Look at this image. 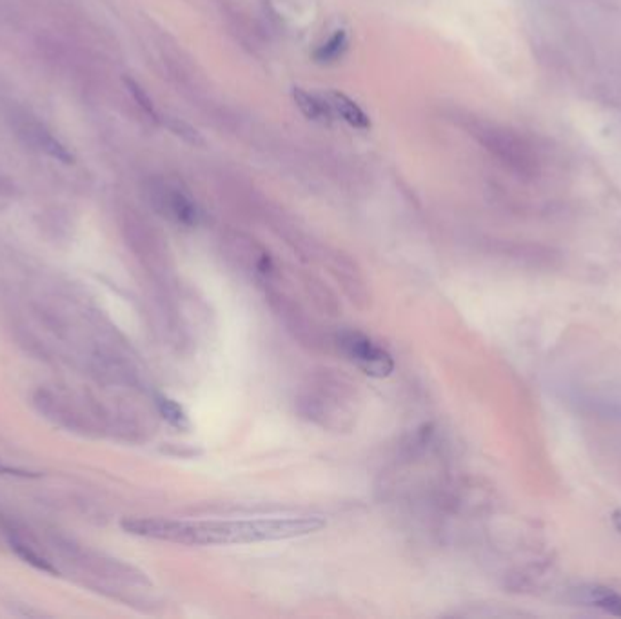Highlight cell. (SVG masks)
I'll list each match as a JSON object with an SVG mask.
<instances>
[{
  "mask_svg": "<svg viewBox=\"0 0 621 619\" xmlns=\"http://www.w3.org/2000/svg\"><path fill=\"white\" fill-rule=\"evenodd\" d=\"M326 527L318 516L249 518V520H169L130 518L122 521L128 534L169 541L180 545L215 547L246 545L260 541H280L315 534Z\"/></svg>",
  "mask_w": 621,
  "mask_h": 619,
  "instance_id": "6da1fadb",
  "label": "cell"
},
{
  "mask_svg": "<svg viewBox=\"0 0 621 619\" xmlns=\"http://www.w3.org/2000/svg\"><path fill=\"white\" fill-rule=\"evenodd\" d=\"M360 402V393L351 380L336 371L320 369L302 383L296 409L302 418L326 431L349 433L357 425Z\"/></svg>",
  "mask_w": 621,
  "mask_h": 619,
  "instance_id": "7a4b0ae2",
  "label": "cell"
},
{
  "mask_svg": "<svg viewBox=\"0 0 621 619\" xmlns=\"http://www.w3.org/2000/svg\"><path fill=\"white\" fill-rule=\"evenodd\" d=\"M334 343L340 353L367 376L387 378L395 371V360L391 353L360 331H340L334 336Z\"/></svg>",
  "mask_w": 621,
  "mask_h": 619,
  "instance_id": "3957f363",
  "label": "cell"
},
{
  "mask_svg": "<svg viewBox=\"0 0 621 619\" xmlns=\"http://www.w3.org/2000/svg\"><path fill=\"white\" fill-rule=\"evenodd\" d=\"M153 204L164 216L171 218L173 222L193 227L197 225L200 220V211L197 204L191 200L189 195L178 187L168 185V184H159L154 185L151 191Z\"/></svg>",
  "mask_w": 621,
  "mask_h": 619,
  "instance_id": "277c9868",
  "label": "cell"
},
{
  "mask_svg": "<svg viewBox=\"0 0 621 619\" xmlns=\"http://www.w3.org/2000/svg\"><path fill=\"white\" fill-rule=\"evenodd\" d=\"M13 128L17 131V135L31 147L41 149V151L48 153L50 157L62 161L66 164H69L73 161L67 149L51 135V131L44 124L38 122L35 117H31L29 113H26V111L15 113L13 114Z\"/></svg>",
  "mask_w": 621,
  "mask_h": 619,
  "instance_id": "5b68a950",
  "label": "cell"
},
{
  "mask_svg": "<svg viewBox=\"0 0 621 619\" xmlns=\"http://www.w3.org/2000/svg\"><path fill=\"white\" fill-rule=\"evenodd\" d=\"M35 405L48 419L60 425V427H66L71 431L88 429L86 419L71 407V404H67L66 400L59 398L53 393L38 391L35 396Z\"/></svg>",
  "mask_w": 621,
  "mask_h": 619,
  "instance_id": "8992f818",
  "label": "cell"
},
{
  "mask_svg": "<svg viewBox=\"0 0 621 619\" xmlns=\"http://www.w3.org/2000/svg\"><path fill=\"white\" fill-rule=\"evenodd\" d=\"M570 596L572 601L579 607L596 608L605 614L621 617V592H617L616 589L598 584H586L572 589Z\"/></svg>",
  "mask_w": 621,
  "mask_h": 619,
  "instance_id": "52a82bcc",
  "label": "cell"
},
{
  "mask_svg": "<svg viewBox=\"0 0 621 619\" xmlns=\"http://www.w3.org/2000/svg\"><path fill=\"white\" fill-rule=\"evenodd\" d=\"M324 98L333 113V117L336 114V117H340L343 122H347L349 126H353V128H358V129H367L371 126L369 117L364 113V109L355 100L349 98L347 95L331 91Z\"/></svg>",
  "mask_w": 621,
  "mask_h": 619,
  "instance_id": "ba28073f",
  "label": "cell"
},
{
  "mask_svg": "<svg viewBox=\"0 0 621 619\" xmlns=\"http://www.w3.org/2000/svg\"><path fill=\"white\" fill-rule=\"evenodd\" d=\"M293 98L298 106V109L305 114V117L309 121H315V122H327L333 119V113L326 102L324 97H317V95H310L300 88H296L293 91Z\"/></svg>",
  "mask_w": 621,
  "mask_h": 619,
  "instance_id": "9c48e42d",
  "label": "cell"
},
{
  "mask_svg": "<svg viewBox=\"0 0 621 619\" xmlns=\"http://www.w3.org/2000/svg\"><path fill=\"white\" fill-rule=\"evenodd\" d=\"M10 549H12L24 563L31 565L33 568L41 570V572H46V574H51V576L59 574L57 567H55L48 558H44L41 552H36L29 544H26L24 539H20V537H17V536H12V537H10Z\"/></svg>",
  "mask_w": 621,
  "mask_h": 619,
  "instance_id": "30bf717a",
  "label": "cell"
},
{
  "mask_svg": "<svg viewBox=\"0 0 621 619\" xmlns=\"http://www.w3.org/2000/svg\"><path fill=\"white\" fill-rule=\"evenodd\" d=\"M157 407H159V412L162 414V418L168 423H171L173 427L189 429V418L178 402H175L168 396H157Z\"/></svg>",
  "mask_w": 621,
  "mask_h": 619,
  "instance_id": "8fae6325",
  "label": "cell"
},
{
  "mask_svg": "<svg viewBox=\"0 0 621 619\" xmlns=\"http://www.w3.org/2000/svg\"><path fill=\"white\" fill-rule=\"evenodd\" d=\"M347 50V35L345 31H336L326 44H322L317 51V59L320 62H333L343 55Z\"/></svg>",
  "mask_w": 621,
  "mask_h": 619,
  "instance_id": "7c38bea8",
  "label": "cell"
},
{
  "mask_svg": "<svg viewBox=\"0 0 621 619\" xmlns=\"http://www.w3.org/2000/svg\"><path fill=\"white\" fill-rule=\"evenodd\" d=\"M126 84H128V88H130V91L133 93V97H135V100L149 113V114H154V109H153V102L149 100V97L145 95V91L135 82V81H126Z\"/></svg>",
  "mask_w": 621,
  "mask_h": 619,
  "instance_id": "4fadbf2b",
  "label": "cell"
},
{
  "mask_svg": "<svg viewBox=\"0 0 621 619\" xmlns=\"http://www.w3.org/2000/svg\"><path fill=\"white\" fill-rule=\"evenodd\" d=\"M171 128H173V131H175L177 135L184 137L185 140H189V142H193V144H199V142H200V137H199V133H197L195 129H193L191 126L184 124V122H178V121H175V124H173Z\"/></svg>",
  "mask_w": 621,
  "mask_h": 619,
  "instance_id": "5bb4252c",
  "label": "cell"
},
{
  "mask_svg": "<svg viewBox=\"0 0 621 619\" xmlns=\"http://www.w3.org/2000/svg\"><path fill=\"white\" fill-rule=\"evenodd\" d=\"M13 192H15L13 182L6 175L0 173V197H12Z\"/></svg>",
  "mask_w": 621,
  "mask_h": 619,
  "instance_id": "9a60e30c",
  "label": "cell"
},
{
  "mask_svg": "<svg viewBox=\"0 0 621 619\" xmlns=\"http://www.w3.org/2000/svg\"><path fill=\"white\" fill-rule=\"evenodd\" d=\"M305 284H307V287H309V289H317V287H320V286H322L320 282H317V280H313V278H305ZM317 298H318V300H322V305H324L326 309H329V303H331L333 300H327V298H326V293H322V294H320V293H317Z\"/></svg>",
  "mask_w": 621,
  "mask_h": 619,
  "instance_id": "2e32d148",
  "label": "cell"
},
{
  "mask_svg": "<svg viewBox=\"0 0 621 619\" xmlns=\"http://www.w3.org/2000/svg\"><path fill=\"white\" fill-rule=\"evenodd\" d=\"M610 523H612V527L616 529V532L621 536V507H617V509L612 511V514H610Z\"/></svg>",
  "mask_w": 621,
  "mask_h": 619,
  "instance_id": "e0dca14e",
  "label": "cell"
}]
</instances>
